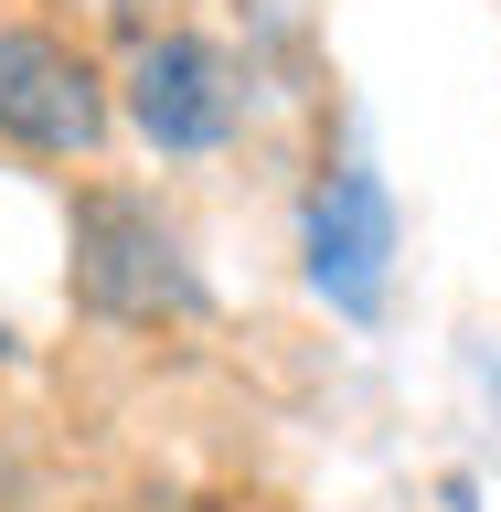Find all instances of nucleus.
<instances>
[{
	"label": "nucleus",
	"mask_w": 501,
	"mask_h": 512,
	"mask_svg": "<svg viewBox=\"0 0 501 512\" xmlns=\"http://www.w3.org/2000/svg\"><path fill=\"white\" fill-rule=\"evenodd\" d=\"M75 299L96 320H182L203 310V278H192L182 235L160 224V203L139 192H75Z\"/></svg>",
	"instance_id": "f257e3e1"
},
{
	"label": "nucleus",
	"mask_w": 501,
	"mask_h": 512,
	"mask_svg": "<svg viewBox=\"0 0 501 512\" xmlns=\"http://www.w3.org/2000/svg\"><path fill=\"white\" fill-rule=\"evenodd\" d=\"M128 118L139 139L171 160H203L246 128V64L224 54L214 32H150L128 54Z\"/></svg>",
	"instance_id": "f03ea898"
},
{
	"label": "nucleus",
	"mask_w": 501,
	"mask_h": 512,
	"mask_svg": "<svg viewBox=\"0 0 501 512\" xmlns=\"http://www.w3.org/2000/svg\"><path fill=\"white\" fill-rule=\"evenodd\" d=\"M0 139L32 160H86L107 139V75L64 32L0 22Z\"/></svg>",
	"instance_id": "7ed1b4c3"
},
{
	"label": "nucleus",
	"mask_w": 501,
	"mask_h": 512,
	"mask_svg": "<svg viewBox=\"0 0 501 512\" xmlns=\"http://www.w3.org/2000/svg\"><path fill=\"white\" fill-rule=\"evenodd\" d=\"M299 256H310V288L342 320H374L384 288H395V203L363 160H331L310 192V224H299Z\"/></svg>",
	"instance_id": "20e7f679"
}]
</instances>
